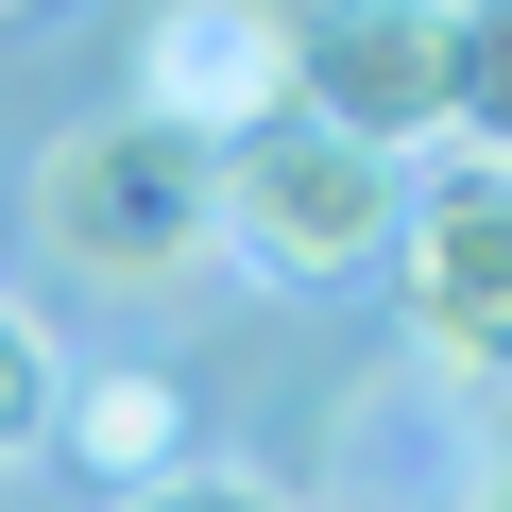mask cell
<instances>
[{
	"label": "cell",
	"instance_id": "cell-1",
	"mask_svg": "<svg viewBox=\"0 0 512 512\" xmlns=\"http://www.w3.org/2000/svg\"><path fill=\"white\" fill-rule=\"evenodd\" d=\"M35 256L52 274H86V291H171L188 256L222 239V154L205 137H171L154 103H103V120H69L52 154H35Z\"/></svg>",
	"mask_w": 512,
	"mask_h": 512
},
{
	"label": "cell",
	"instance_id": "cell-2",
	"mask_svg": "<svg viewBox=\"0 0 512 512\" xmlns=\"http://www.w3.org/2000/svg\"><path fill=\"white\" fill-rule=\"evenodd\" d=\"M393 205H410L393 154H342V137H308V120H256V137L222 154V239H205V256H239L256 291H342L359 256H393Z\"/></svg>",
	"mask_w": 512,
	"mask_h": 512
},
{
	"label": "cell",
	"instance_id": "cell-3",
	"mask_svg": "<svg viewBox=\"0 0 512 512\" xmlns=\"http://www.w3.org/2000/svg\"><path fill=\"white\" fill-rule=\"evenodd\" d=\"M393 291H410V359L444 393H512V171L461 154L393 205Z\"/></svg>",
	"mask_w": 512,
	"mask_h": 512
},
{
	"label": "cell",
	"instance_id": "cell-4",
	"mask_svg": "<svg viewBox=\"0 0 512 512\" xmlns=\"http://www.w3.org/2000/svg\"><path fill=\"white\" fill-rule=\"evenodd\" d=\"M291 120L342 154L444 137V0H291Z\"/></svg>",
	"mask_w": 512,
	"mask_h": 512
},
{
	"label": "cell",
	"instance_id": "cell-5",
	"mask_svg": "<svg viewBox=\"0 0 512 512\" xmlns=\"http://www.w3.org/2000/svg\"><path fill=\"white\" fill-rule=\"evenodd\" d=\"M137 103L171 137H205V154H239L256 120H291V0H154Z\"/></svg>",
	"mask_w": 512,
	"mask_h": 512
},
{
	"label": "cell",
	"instance_id": "cell-6",
	"mask_svg": "<svg viewBox=\"0 0 512 512\" xmlns=\"http://www.w3.org/2000/svg\"><path fill=\"white\" fill-rule=\"evenodd\" d=\"M52 444H69L86 478L137 495V478L188 461V376H171V359H103V376H69V393H52Z\"/></svg>",
	"mask_w": 512,
	"mask_h": 512
},
{
	"label": "cell",
	"instance_id": "cell-7",
	"mask_svg": "<svg viewBox=\"0 0 512 512\" xmlns=\"http://www.w3.org/2000/svg\"><path fill=\"white\" fill-rule=\"evenodd\" d=\"M444 137L512 171V0H444Z\"/></svg>",
	"mask_w": 512,
	"mask_h": 512
},
{
	"label": "cell",
	"instance_id": "cell-8",
	"mask_svg": "<svg viewBox=\"0 0 512 512\" xmlns=\"http://www.w3.org/2000/svg\"><path fill=\"white\" fill-rule=\"evenodd\" d=\"M52 393H69V359H52V325L0 291V461H35L52 444Z\"/></svg>",
	"mask_w": 512,
	"mask_h": 512
},
{
	"label": "cell",
	"instance_id": "cell-9",
	"mask_svg": "<svg viewBox=\"0 0 512 512\" xmlns=\"http://www.w3.org/2000/svg\"><path fill=\"white\" fill-rule=\"evenodd\" d=\"M120 512H291L274 478H239V461H171V478H137Z\"/></svg>",
	"mask_w": 512,
	"mask_h": 512
}]
</instances>
